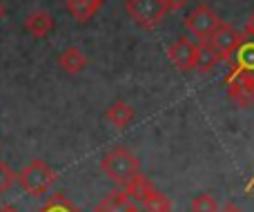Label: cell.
Listing matches in <instances>:
<instances>
[{"label": "cell", "mask_w": 254, "mask_h": 212, "mask_svg": "<svg viewBox=\"0 0 254 212\" xmlns=\"http://www.w3.org/2000/svg\"><path fill=\"white\" fill-rule=\"evenodd\" d=\"M101 170L105 172L107 179H112L116 186H121L125 190L131 183V179H134L136 174H140V163H138V159H136V154H131L127 147L116 145L103 156Z\"/></svg>", "instance_id": "obj_1"}, {"label": "cell", "mask_w": 254, "mask_h": 212, "mask_svg": "<svg viewBox=\"0 0 254 212\" xmlns=\"http://www.w3.org/2000/svg\"><path fill=\"white\" fill-rule=\"evenodd\" d=\"M18 183L22 186V190L29 192L31 197H43L52 190V186L56 183V172L49 168L45 161L34 159L31 163H27L25 168L18 172Z\"/></svg>", "instance_id": "obj_2"}, {"label": "cell", "mask_w": 254, "mask_h": 212, "mask_svg": "<svg viewBox=\"0 0 254 212\" xmlns=\"http://www.w3.org/2000/svg\"><path fill=\"white\" fill-rule=\"evenodd\" d=\"M129 18L143 29H154L165 18V0H127L125 4Z\"/></svg>", "instance_id": "obj_3"}, {"label": "cell", "mask_w": 254, "mask_h": 212, "mask_svg": "<svg viewBox=\"0 0 254 212\" xmlns=\"http://www.w3.org/2000/svg\"><path fill=\"white\" fill-rule=\"evenodd\" d=\"M221 22L223 20L219 18V13H216L210 4L201 2L188 13V18H185V29H188L190 34H194L203 43V40H210V36L214 34Z\"/></svg>", "instance_id": "obj_4"}, {"label": "cell", "mask_w": 254, "mask_h": 212, "mask_svg": "<svg viewBox=\"0 0 254 212\" xmlns=\"http://www.w3.org/2000/svg\"><path fill=\"white\" fill-rule=\"evenodd\" d=\"M228 83V98L239 107H250L254 103V78L246 74H239V71H232V74L225 78Z\"/></svg>", "instance_id": "obj_5"}, {"label": "cell", "mask_w": 254, "mask_h": 212, "mask_svg": "<svg viewBox=\"0 0 254 212\" xmlns=\"http://www.w3.org/2000/svg\"><path fill=\"white\" fill-rule=\"evenodd\" d=\"M243 36H246V34L237 31L232 25H228V22H221V25L216 27L214 34L210 36V45L216 49V52H219L221 61H228V58L232 56L234 52H237L239 45H241Z\"/></svg>", "instance_id": "obj_6"}, {"label": "cell", "mask_w": 254, "mask_h": 212, "mask_svg": "<svg viewBox=\"0 0 254 212\" xmlns=\"http://www.w3.org/2000/svg\"><path fill=\"white\" fill-rule=\"evenodd\" d=\"M196 54H198V45H194L190 38H179L176 43L170 45L167 56H170L172 65L181 71H192L196 70Z\"/></svg>", "instance_id": "obj_7"}, {"label": "cell", "mask_w": 254, "mask_h": 212, "mask_svg": "<svg viewBox=\"0 0 254 212\" xmlns=\"http://www.w3.org/2000/svg\"><path fill=\"white\" fill-rule=\"evenodd\" d=\"M232 71H239V74H246L254 78V36L246 34L241 40V45L237 47V52L228 58Z\"/></svg>", "instance_id": "obj_8"}, {"label": "cell", "mask_w": 254, "mask_h": 212, "mask_svg": "<svg viewBox=\"0 0 254 212\" xmlns=\"http://www.w3.org/2000/svg\"><path fill=\"white\" fill-rule=\"evenodd\" d=\"M94 212H140L134 206V199L125 190H114L103 197V201L96 206Z\"/></svg>", "instance_id": "obj_9"}, {"label": "cell", "mask_w": 254, "mask_h": 212, "mask_svg": "<svg viewBox=\"0 0 254 212\" xmlns=\"http://www.w3.org/2000/svg\"><path fill=\"white\" fill-rule=\"evenodd\" d=\"M105 0H67L65 7L76 22H87L98 13Z\"/></svg>", "instance_id": "obj_10"}, {"label": "cell", "mask_w": 254, "mask_h": 212, "mask_svg": "<svg viewBox=\"0 0 254 212\" xmlns=\"http://www.w3.org/2000/svg\"><path fill=\"white\" fill-rule=\"evenodd\" d=\"M25 29L29 31V36L34 38H45L49 31L54 29V18L47 11H31L25 18Z\"/></svg>", "instance_id": "obj_11"}, {"label": "cell", "mask_w": 254, "mask_h": 212, "mask_svg": "<svg viewBox=\"0 0 254 212\" xmlns=\"http://www.w3.org/2000/svg\"><path fill=\"white\" fill-rule=\"evenodd\" d=\"M85 65H87V56L83 54L80 47H67L58 56V67L67 74H78V71L85 70Z\"/></svg>", "instance_id": "obj_12"}, {"label": "cell", "mask_w": 254, "mask_h": 212, "mask_svg": "<svg viewBox=\"0 0 254 212\" xmlns=\"http://www.w3.org/2000/svg\"><path fill=\"white\" fill-rule=\"evenodd\" d=\"M105 119L110 121L116 130H125L127 125L134 121V107H131L129 103H125V101H116V103H112V105L107 107Z\"/></svg>", "instance_id": "obj_13"}, {"label": "cell", "mask_w": 254, "mask_h": 212, "mask_svg": "<svg viewBox=\"0 0 254 212\" xmlns=\"http://www.w3.org/2000/svg\"><path fill=\"white\" fill-rule=\"evenodd\" d=\"M125 192L131 197L134 201H138V204H143L145 199H147L149 195H154L156 192V188H154V183L149 181L145 174H136L134 179H131V183L125 188Z\"/></svg>", "instance_id": "obj_14"}, {"label": "cell", "mask_w": 254, "mask_h": 212, "mask_svg": "<svg viewBox=\"0 0 254 212\" xmlns=\"http://www.w3.org/2000/svg\"><path fill=\"white\" fill-rule=\"evenodd\" d=\"M219 61H221V56H219V52H216V49L210 45V40H203V43H198V54H196V71H201V74H205V71H210L212 67H214Z\"/></svg>", "instance_id": "obj_15"}, {"label": "cell", "mask_w": 254, "mask_h": 212, "mask_svg": "<svg viewBox=\"0 0 254 212\" xmlns=\"http://www.w3.org/2000/svg\"><path fill=\"white\" fill-rule=\"evenodd\" d=\"M140 206H143L145 212H172V201L158 190L154 195H149Z\"/></svg>", "instance_id": "obj_16"}, {"label": "cell", "mask_w": 254, "mask_h": 212, "mask_svg": "<svg viewBox=\"0 0 254 212\" xmlns=\"http://www.w3.org/2000/svg\"><path fill=\"white\" fill-rule=\"evenodd\" d=\"M38 212H80L65 195H54Z\"/></svg>", "instance_id": "obj_17"}, {"label": "cell", "mask_w": 254, "mask_h": 212, "mask_svg": "<svg viewBox=\"0 0 254 212\" xmlns=\"http://www.w3.org/2000/svg\"><path fill=\"white\" fill-rule=\"evenodd\" d=\"M190 210L192 212H219V204H216V199L210 192H201V195H196L192 199Z\"/></svg>", "instance_id": "obj_18"}, {"label": "cell", "mask_w": 254, "mask_h": 212, "mask_svg": "<svg viewBox=\"0 0 254 212\" xmlns=\"http://www.w3.org/2000/svg\"><path fill=\"white\" fill-rule=\"evenodd\" d=\"M16 181H18V174L13 172L2 159H0V197H2Z\"/></svg>", "instance_id": "obj_19"}, {"label": "cell", "mask_w": 254, "mask_h": 212, "mask_svg": "<svg viewBox=\"0 0 254 212\" xmlns=\"http://www.w3.org/2000/svg\"><path fill=\"white\" fill-rule=\"evenodd\" d=\"M185 4H188V0H165L167 11H179V9L185 7Z\"/></svg>", "instance_id": "obj_20"}, {"label": "cell", "mask_w": 254, "mask_h": 212, "mask_svg": "<svg viewBox=\"0 0 254 212\" xmlns=\"http://www.w3.org/2000/svg\"><path fill=\"white\" fill-rule=\"evenodd\" d=\"M219 212H243V210L239 208L237 204H232V201H230V204H225V206H223V208H221Z\"/></svg>", "instance_id": "obj_21"}, {"label": "cell", "mask_w": 254, "mask_h": 212, "mask_svg": "<svg viewBox=\"0 0 254 212\" xmlns=\"http://www.w3.org/2000/svg\"><path fill=\"white\" fill-rule=\"evenodd\" d=\"M246 34L254 36V13H252L250 18H248V25H246Z\"/></svg>", "instance_id": "obj_22"}, {"label": "cell", "mask_w": 254, "mask_h": 212, "mask_svg": "<svg viewBox=\"0 0 254 212\" xmlns=\"http://www.w3.org/2000/svg\"><path fill=\"white\" fill-rule=\"evenodd\" d=\"M0 212H18V210L13 208V206H2V208H0Z\"/></svg>", "instance_id": "obj_23"}, {"label": "cell", "mask_w": 254, "mask_h": 212, "mask_svg": "<svg viewBox=\"0 0 254 212\" xmlns=\"http://www.w3.org/2000/svg\"><path fill=\"white\" fill-rule=\"evenodd\" d=\"M4 13H7V9H4V4L0 2V18H4Z\"/></svg>", "instance_id": "obj_24"}]
</instances>
